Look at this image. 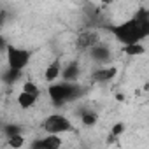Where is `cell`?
<instances>
[{"instance_id":"10","label":"cell","mask_w":149,"mask_h":149,"mask_svg":"<svg viewBox=\"0 0 149 149\" xmlns=\"http://www.w3.org/2000/svg\"><path fill=\"white\" fill-rule=\"evenodd\" d=\"M77 76H79V65H77L76 61L68 63V65L61 70V79H63V81H76Z\"/></svg>"},{"instance_id":"3","label":"cell","mask_w":149,"mask_h":149,"mask_svg":"<svg viewBox=\"0 0 149 149\" xmlns=\"http://www.w3.org/2000/svg\"><path fill=\"white\" fill-rule=\"evenodd\" d=\"M42 128L47 133H67V132H74L72 123L68 121V118H65L63 114H51L42 121Z\"/></svg>"},{"instance_id":"17","label":"cell","mask_w":149,"mask_h":149,"mask_svg":"<svg viewBox=\"0 0 149 149\" xmlns=\"http://www.w3.org/2000/svg\"><path fill=\"white\" fill-rule=\"evenodd\" d=\"M23 144H25L23 135H14V137H11V139H9V146H11V147H14V149L21 147Z\"/></svg>"},{"instance_id":"16","label":"cell","mask_w":149,"mask_h":149,"mask_svg":"<svg viewBox=\"0 0 149 149\" xmlns=\"http://www.w3.org/2000/svg\"><path fill=\"white\" fill-rule=\"evenodd\" d=\"M23 90H25V91H28V93H32V95H35V97H39V95H40V90H39V86H37L35 83H32V81L25 83Z\"/></svg>"},{"instance_id":"8","label":"cell","mask_w":149,"mask_h":149,"mask_svg":"<svg viewBox=\"0 0 149 149\" xmlns=\"http://www.w3.org/2000/svg\"><path fill=\"white\" fill-rule=\"evenodd\" d=\"M61 77V65H60V61L56 60V61H51L49 65H47V68L44 70V79L47 81V83H54L56 79H60Z\"/></svg>"},{"instance_id":"12","label":"cell","mask_w":149,"mask_h":149,"mask_svg":"<svg viewBox=\"0 0 149 149\" xmlns=\"http://www.w3.org/2000/svg\"><path fill=\"white\" fill-rule=\"evenodd\" d=\"M21 74H23V70H19V68H13V67H7V70L4 72L2 79H4L6 84H14V83L21 77Z\"/></svg>"},{"instance_id":"5","label":"cell","mask_w":149,"mask_h":149,"mask_svg":"<svg viewBox=\"0 0 149 149\" xmlns=\"http://www.w3.org/2000/svg\"><path fill=\"white\" fill-rule=\"evenodd\" d=\"M100 42L98 39V33L97 32H91V30H84L77 35V40H76V46L77 49L84 51V49H91L93 46H97Z\"/></svg>"},{"instance_id":"11","label":"cell","mask_w":149,"mask_h":149,"mask_svg":"<svg viewBox=\"0 0 149 149\" xmlns=\"http://www.w3.org/2000/svg\"><path fill=\"white\" fill-rule=\"evenodd\" d=\"M37 98L39 97H35V95H32V93H28V91H21L19 95H18V105L21 107V109H30L35 102H37Z\"/></svg>"},{"instance_id":"14","label":"cell","mask_w":149,"mask_h":149,"mask_svg":"<svg viewBox=\"0 0 149 149\" xmlns=\"http://www.w3.org/2000/svg\"><path fill=\"white\" fill-rule=\"evenodd\" d=\"M81 121H83L84 126H93V125L98 121L97 112H93V111H83V112H81Z\"/></svg>"},{"instance_id":"15","label":"cell","mask_w":149,"mask_h":149,"mask_svg":"<svg viewBox=\"0 0 149 149\" xmlns=\"http://www.w3.org/2000/svg\"><path fill=\"white\" fill-rule=\"evenodd\" d=\"M2 132H4V135L7 139H11L14 135H21V126L19 125H14V123H9V125H4Z\"/></svg>"},{"instance_id":"19","label":"cell","mask_w":149,"mask_h":149,"mask_svg":"<svg viewBox=\"0 0 149 149\" xmlns=\"http://www.w3.org/2000/svg\"><path fill=\"white\" fill-rule=\"evenodd\" d=\"M100 2H102V4H105V6H107V4H111V2H112V0H100Z\"/></svg>"},{"instance_id":"9","label":"cell","mask_w":149,"mask_h":149,"mask_svg":"<svg viewBox=\"0 0 149 149\" xmlns=\"http://www.w3.org/2000/svg\"><path fill=\"white\" fill-rule=\"evenodd\" d=\"M116 74H118L116 67H105V68H98L93 74V79L97 83H107V81H111V79L116 77Z\"/></svg>"},{"instance_id":"18","label":"cell","mask_w":149,"mask_h":149,"mask_svg":"<svg viewBox=\"0 0 149 149\" xmlns=\"http://www.w3.org/2000/svg\"><path fill=\"white\" fill-rule=\"evenodd\" d=\"M123 130H125V125H123V123H118V125L112 128L111 135H112V137H118V135H121V133H123Z\"/></svg>"},{"instance_id":"1","label":"cell","mask_w":149,"mask_h":149,"mask_svg":"<svg viewBox=\"0 0 149 149\" xmlns=\"http://www.w3.org/2000/svg\"><path fill=\"white\" fill-rule=\"evenodd\" d=\"M109 30L112 32L116 40L121 42L123 46L140 42L146 37H149V11L139 9L133 18H130L119 25H114Z\"/></svg>"},{"instance_id":"7","label":"cell","mask_w":149,"mask_h":149,"mask_svg":"<svg viewBox=\"0 0 149 149\" xmlns=\"http://www.w3.org/2000/svg\"><path fill=\"white\" fill-rule=\"evenodd\" d=\"M90 54H91V58H93L95 61H98V63H105V61L111 60V49H109L107 46L100 44V42L90 49Z\"/></svg>"},{"instance_id":"6","label":"cell","mask_w":149,"mask_h":149,"mask_svg":"<svg viewBox=\"0 0 149 149\" xmlns=\"http://www.w3.org/2000/svg\"><path fill=\"white\" fill-rule=\"evenodd\" d=\"M60 146H61V139L58 137V133H49L44 139H39L30 144L32 149H58Z\"/></svg>"},{"instance_id":"4","label":"cell","mask_w":149,"mask_h":149,"mask_svg":"<svg viewBox=\"0 0 149 149\" xmlns=\"http://www.w3.org/2000/svg\"><path fill=\"white\" fill-rule=\"evenodd\" d=\"M6 49H7V63H9V67L23 70L28 65V61L32 58L30 51L21 49V47H14V46H7Z\"/></svg>"},{"instance_id":"13","label":"cell","mask_w":149,"mask_h":149,"mask_svg":"<svg viewBox=\"0 0 149 149\" xmlns=\"http://www.w3.org/2000/svg\"><path fill=\"white\" fill-rule=\"evenodd\" d=\"M123 51L130 56H139V54H144L146 53V47L140 44V42H135V44H126L123 46Z\"/></svg>"},{"instance_id":"2","label":"cell","mask_w":149,"mask_h":149,"mask_svg":"<svg viewBox=\"0 0 149 149\" xmlns=\"http://www.w3.org/2000/svg\"><path fill=\"white\" fill-rule=\"evenodd\" d=\"M47 91H49L51 102L60 107L74 98H77L83 90L79 84H76V81H60V83H51Z\"/></svg>"}]
</instances>
